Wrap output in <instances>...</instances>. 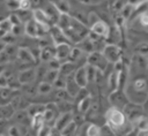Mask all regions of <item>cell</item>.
I'll return each mask as SVG.
<instances>
[{
    "label": "cell",
    "mask_w": 148,
    "mask_h": 136,
    "mask_svg": "<svg viewBox=\"0 0 148 136\" xmlns=\"http://www.w3.org/2000/svg\"><path fill=\"white\" fill-rule=\"evenodd\" d=\"M105 126L112 131L114 136H126L134 129L132 123L127 120L124 112L116 107H110L105 112Z\"/></svg>",
    "instance_id": "obj_1"
},
{
    "label": "cell",
    "mask_w": 148,
    "mask_h": 136,
    "mask_svg": "<svg viewBox=\"0 0 148 136\" xmlns=\"http://www.w3.org/2000/svg\"><path fill=\"white\" fill-rule=\"evenodd\" d=\"M86 65H89L94 68H96L98 71L103 73L104 70H106V68L109 67V62L106 61V59L103 56L102 52H97L94 51L89 54H87V59H86Z\"/></svg>",
    "instance_id": "obj_2"
},
{
    "label": "cell",
    "mask_w": 148,
    "mask_h": 136,
    "mask_svg": "<svg viewBox=\"0 0 148 136\" xmlns=\"http://www.w3.org/2000/svg\"><path fill=\"white\" fill-rule=\"evenodd\" d=\"M121 111L124 112L125 116L127 118V120H128L132 124H133L140 116L145 115V114H143V109H142V105L135 104V103H131V101H128V103L124 106V108H123Z\"/></svg>",
    "instance_id": "obj_3"
},
{
    "label": "cell",
    "mask_w": 148,
    "mask_h": 136,
    "mask_svg": "<svg viewBox=\"0 0 148 136\" xmlns=\"http://www.w3.org/2000/svg\"><path fill=\"white\" fill-rule=\"evenodd\" d=\"M103 56L106 59L109 63H116L117 61L121 60V48L119 45L106 44L102 50Z\"/></svg>",
    "instance_id": "obj_4"
},
{
    "label": "cell",
    "mask_w": 148,
    "mask_h": 136,
    "mask_svg": "<svg viewBox=\"0 0 148 136\" xmlns=\"http://www.w3.org/2000/svg\"><path fill=\"white\" fill-rule=\"evenodd\" d=\"M109 101L111 104V107H116V108L123 109L124 106L130 100H128L125 91L121 90V89H118V90H114V91L110 92V95H109Z\"/></svg>",
    "instance_id": "obj_5"
},
{
    "label": "cell",
    "mask_w": 148,
    "mask_h": 136,
    "mask_svg": "<svg viewBox=\"0 0 148 136\" xmlns=\"http://www.w3.org/2000/svg\"><path fill=\"white\" fill-rule=\"evenodd\" d=\"M31 16H32V20L37 24L42 25L43 28H45L49 31V29L52 25V23H51L50 18L47 17V15L45 14V12L42 8H35L34 10H31Z\"/></svg>",
    "instance_id": "obj_6"
},
{
    "label": "cell",
    "mask_w": 148,
    "mask_h": 136,
    "mask_svg": "<svg viewBox=\"0 0 148 136\" xmlns=\"http://www.w3.org/2000/svg\"><path fill=\"white\" fill-rule=\"evenodd\" d=\"M109 30H110V25L104 21V20H98L97 22H95L91 27H90V30L92 33L106 39L108 35H109Z\"/></svg>",
    "instance_id": "obj_7"
},
{
    "label": "cell",
    "mask_w": 148,
    "mask_h": 136,
    "mask_svg": "<svg viewBox=\"0 0 148 136\" xmlns=\"http://www.w3.org/2000/svg\"><path fill=\"white\" fill-rule=\"evenodd\" d=\"M36 80V69L35 68H27L18 73L17 81L21 85H28Z\"/></svg>",
    "instance_id": "obj_8"
},
{
    "label": "cell",
    "mask_w": 148,
    "mask_h": 136,
    "mask_svg": "<svg viewBox=\"0 0 148 136\" xmlns=\"http://www.w3.org/2000/svg\"><path fill=\"white\" fill-rule=\"evenodd\" d=\"M73 112H66V113H59V115L57 116L54 123H53V128H56L57 130L61 131L67 124H69L73 121Z\"/></svg>",
    "instance_id": "obj_9"
},
{
    "label": "cell",
    "mask_w": 148,
    "mask_h": 136,
    "mask_svg": "<svg viewBox=\"0 0 148 136\" xmlns=\"http://www.w3.org/2000/svg\"><path fill=\"white\" fill-rule=\"evenodd\" d=\"M71 50H72V45L68 44V43L54 45V51H56V56H54V58L58 59L60 62L67 61Z\"/></svg>",
    "instance_id": "obj_10"
},
{
    "label": "cell",
    "mask_w": 148,
    "mask_h": 136,
    "mask_svg": "<svg viewBox=\"0 0 148 136\" xmlns=\"http://www.w3.org/2000/svg\"><path fill=\"white\" fill-rule=\"evenodd\" d=\"M74 81L80 88H87L88 85V78H87V71H86V65L82 67L76 68V70L73 74Z\"/></svg>",
    "instance_id": "obj_11"
},
{
    "label": "cell",
    "mask_w": 148,
    "mask_h": 136,
    "mask_svg": "<svg viewBox=\"0 0 148 136\" xmlns=\"http://www.w3.org/2000/svg\"><path fill=\"white\" fill-rule=\"evenodd\" d=\"M16 58L22 63H34L35 59L31 54V51L27 47H18L16 51Z\"/></svg>",
    "instance_id": "obj_12"
},
{
    "label": "cell",
    "mask_w": 148,
    "mask_h": 136,
    "mask_svg": "<svg viewBox=\"0 0 148 136\" xmlns=\"http://www.w3.org/2000/svg\"><path fill=\"white\" fill-rule=\"evenodd\" d=\"M106 44H113V45H119V43L121 41V31L119 28H117L116 25L110 27L109 30V35L105 39Z\"/></svg>",
    "instance_id": "obj_13"
},
{
    "label": "cell",
    "mask_w": 148,
    "mask_h": 136,
    "mask_svg": "<svg viewBox=\"0 0 148 136\" xmlns=\"http://www.w3.org/2000/svg\"><path fill=\"white\" fill-rule=\"evenodd\" d=\"M81 88L76 84V82L74 81V77H73V75H69V76H67L66 77V85H65V90L68 92V95L71 96V97H75L76 96V93L79 92V90H80Z\"/></svg>",
    "instance_id": "obj_14"
},
{
    "label": "cell",
    "mask_w": 148,
    "mask_h": 136,
    "mask_svg": "<svg viewBox=\"0 0 148 136\" xmlns=\"http://www.w3.org/2000/svg\"><path fill=\"white\" fill-rule=\"evenodd\" d=\"M56 56V51H54V45H50V46H45L40 48L39 52V59L43 62H47L51 59H53Z\"/></svg>",
    "instance_id": "obj_15"
},
{
    "label": "cell",
    "mask_w": 148,
    "mask_h": 136,
    "mask_svg": "<svg viewBox=\"0 0 148 136\" xmlns=\"http://www.w3.org/2000/svg\"><path fill=\"white\" fill-rule=\"evenodd\" d=\"M83 55H87V54L81 48H79L77 46H74V47L72 46V50L69 52V55H68V60L67 61H71V62L75 63L76 67H77V63H79V61H81L83 59Z\"/></svg>",
    "instance_id": "obj_16"
},
{
    "label": "cell",
    "mask_w": 148,
    "mask_h": 136,
    "mask_svg": "<svg viewBox=\"0 0 148 136\" xmlns=\"http://www.w3.org/2000/svg\"><path fill=\"white\" fill-rule=\"evenodd\" d=\"M76 68H77V67H76L75 63H73V62H71V61H64V62H61L60 68H59L58 71H59L60 75L67 77V76H69V75H73L74 71L76 70Z\"/></svg>",
    "instance_id": "obj_17"
},
{
    "label": "cell",
    "mask_w": 148,
    "mask_h": 136,
    "mask_svg": "<svg viewBox=\"0 0 148 136\" xmlns=\"http://www.w3.org/2000/svg\"><path fill=\"white\" fill-rule=\"evenodd\" d=\"M118 77H119V71L112 69V71L108 76V89H109L110 92H112L114 90H118V85H119Z\"/></svg>",
    "instance_id": "obj_18"
},
{
    "label": "cell",
    "mask_w": 148,
    "mask_h": 136,
    "mask_svg": "<svg viewBox=\"0 0 148 136\" xmlns=\"http://www.w3.org/2000/svg\"><path fill=\"white\" fill-rule=\"evenodd\" d=\"M91 100H92V98H91L90 96H88V97H86V98H83V99L79 100V101L76 103L77 112L84 115V114H86V113H87V112L90 109V106H91Z\"/></svg>",
    "instance_id": "obj_19"
},
{
    "label": "cell",
    "mask_w": 148,
    "mask_h": 136,
    "mask_svg": "<svg viewBox=\"0 0 148 136\" xmlns=\"http://www.w3.org/2000/svg\"><path fill=\"white\" fill-rule=\"evenodd\" d=\"M132 126H133V128H136L138 133L148 131V116H146V115L140 116Z\"/></svg>",
    "instance_id": "obj_20"
},
{
    "label": "cell",
    "mask_w": 148,
    "mask_h": 136,
    "mask_svg": "<svg viewBox=\"0 0 148 136\" xmlns=\"http://www.w3.org/2000/svg\"><path fill=\"white\" fill-rule=\"evenodd\" d=\"M45 124L44 122V118H43V113H38L34 116H31V129L37 134V131Z\"/></svg>",
    "instance_id": "obj_21"
},
{
    "label": "cell",
    "mask_w": 148,
    "mask_h": 136,
    "mask_svg": "<svg viewBox=\"0 0 148 136\" xmlns=\"http://www.w3.org/2000/svg\"><path fill=\"white\" fill-rule=\"evenodd\" d=\"M52 3L54 5V7L57 8V10L60 14H69V12H71V3H69L68 0H56Z\"/></svg>",
    "instance_id": "obj_22"
},
{
    "label": "cell",
    "mask_w": 148,
    "mask_h": 136,
    "mask_svg": "<svg viewBox=\"0 0 148 136\" xmlns=\"http://www.w3.org/2000/svg\"><path fill=\"white\" fill-rule=\"evenodd\" d=\"M14 114H15V108L10 104H6V105L0 106V118L8 119V118L14 116Z\"/></svg>",
    "instance_id": "obj_23"
},
{
    "label": "cell",
    "mask_w": 148,
    "mask_h": 136,
    "mask_svg": "<svg viewBox=\"0 0 148 136\" xmlns=\"http://www.w3.org/2000/svg\"><path fill=\"white\" fill-rule=\"evenodd\" d=\"M45 109V105H39V104H34V105H29L25 109L27 114L29 118L38 114V113H43Z\"/></svg>",
    "instance_id": "obj_24"
},
{
    "label": "cell",
    "mask_w": 148,
    "mask_h": 136,
    "mask_svg": "<svg viewBox=\"0 0 148 136\" xmlns=\"http://www.w3.org/2000/svg\"><path fill=\"white\" fill-rule=\"evenodd\" d=\"M86 136H102V128L96 123H89L86 128Z\"/></svg>",
    "instance_id": "obj_25"
},
{
    "label": "cell",
    "mask_w": 148,
    "mask_h": 136,
    "mask_svg": "<svg viewBox=\"0 0 148 136\" xmlns=\"http://www.w3.org/2000/svg\"><path fill=\"white\" fill-rule=\"evenodd\" d=\"M12 27L13 25H12L10 21L8 20V17L0 20V38H2L5 35L9 33L12 30Z\"/></svg>",
    "instance_id": "obj_26"
},
{
    "label": "cell",
    "mask_w": 148,
    "mask_h": 136,
    "mask_svg": "<svg viewBox=\"0 0 148 136\" xmlns=\"http://www.w3.org/2000/svg\"><path fill=\"white\" fill-rule=\"evenodd\" d=\"M132 20H133V21H136L141 29L148 30V12L142 13V14H140V15L135 16V17H134V18H132Z\"/></svg>",
    "instance_id": "obj_27"
},
{
    "label": "cell",
    "mask_w": 148,
    "mask_h": 136,
    "mask_svg": "<svg viewBox=\"0 0 148 136\" xmlns=\"http://www.w3.org/2000/svg\"><path fill=\"white\" fill-rule=\"evenodd\" d=\"M58 112L59 113H66V112H72L73 109V103L72 101H66V100H59V103L56 104Z\"/></svg>",
    "instance_id": "obj_28"
},
{
    "label": "cell",
    "mask_w": 148,
    "mask_h": 136,
    "mask_svg": "<svg viewBox=\"0 0 148 136\" xmlns=\"http://www.w3.org/2000/svg\"><path fill=\"white\" fill-rule=\"evenodd\" d=\"M86 71H87V78H88V84L92 83L97 80V75H98V70L89 65H86Z\"/></svg>",
    "instance_id": "obj_29"
},
{
    "label": "cell",
    "mask_w": 148,
    "mask_h": 136,
    "mask_svg": "<svg viewBox=\"0 0 148 136\" xmlns=\"http://www.w3.org/2000/svg\"><path fill=\"white\" fill-rule=\"evenodd\" d=\"M52 89H53L52 84H50L47 82H44V81H40L38 86H37V92L39 95H49L52 91Z\"/></svg>",
    "instance_id": "obj_30"
},
{
    "label": "cell",
    "mask_w": 148,
    "mask_h": 136,
    "mask_svg": "<svg viewBox=\"0 0 148 136\" xmlns=\"http://www.w3.org/2000/svg\"><path fill=\"white\" fill-rule=\"evenodd\" d=\"M133 10H134V6H132V5H130V3H126V5L123 7V9L119 12V14L127 21V20L132 18Z\"/></svg>",
    "instance_id": "obj_31"
},
{
    "label": "cell",
    "mask_w": 148,
    "mask_h": 136,
    "mask_svg": "<svg viewBox=\"0 0 148 136\" xmlns=\"http://www.w3.org/2000/svg\"><path fill=\"white\" fill-rule=\"evenodd\" d=\"M58 75H59V71H58V70H52V69H47L42 81H44V82H47V83L52 84V83H53V82L56 81V78L58 77Z\"/></svg>",
    "instance_id": "obj_32"
},
{
    "label": "cell",
    "mask_w": 148,
    "mask_h": 136,
    "mask_svg": "<svg viewBox=\"0 0 148 136\" xmlns=\"http://www.w3.org/2000/svg\"><path fill=\"white\" fill-rule=\"evenodd\" d=\"M126 3H127V0H113V1L111 2V5H110V8H111L112 14L119 13Z\"/></svg>",
    "instance_id": "obj_33"
},
{
    "label": "cell",
    "mask_w": 148,
    "mask_h": 136,
    "mask_svg": "<svg viewBox=\"0 0 148 136\" xmlns=\"http://www.w3.org/2000/svg\"><path fill=\"white\" fill-rule=\"evenodd\" d=\"M54 96L59 100H66V101H73L74 100V98L71 97L65 89H58V90H56V95Z\"/></svg>",
    "instance_id": "obj_34"
},
{
    "label": "cell",
    "mask_w": 148,
    "mask_h": 136,
    "mask_svg": "<svg viewBox=\"0 0 148 136\" xmlns=\"http://www.w3.org/2000/svg\"><path fill=\"white\" fill-rule=\"evenodd\" d=\"M13 93H14V90H12V89H9L8 86H6V88H2L1 90H0V99H2V100H10L12 99V97H13Z\"/></svg>",
    "instance_id": "obj_35"
},
{
    "label": "cell",
    "mask_w": 148,
    "mask_h": 136,
    "mask_svg": "<svg viewBox=\"0 0 148 136\" xmlns=\"http://www.w3.org/2000/svg\"><path fill=\"white\" fill-rule=\"evenodd\" d=\"M18 6H20V0H6L5 1V7L12 13L18 10Z\"/></svg>",
    "instance_id": "obj_36"
},
{
    "label": "cell",
    "mask_w": 148,
    "mask_h": 136,
    "mask_svg": "<svg viewBox=\"0 0 148 136\" xmlns=\"http://www.w3.org/2000/svg\"><path fill=\"white\" fill-rule=\"evenodd\" d=\"M135 52H136L138 54L148 56V41L139 43V44L135 46Z\"/></svg>",
    "instance_id": "obj_37"
},
{
    "label": "cell",
    "mask_w": 148,
    "mask_h": 136,
    "mask_svg": "<svg viewBox=\"0 0 148 136\" xmlns=\"http://www.w3.org/2000/svg\"><path fill=\"white\" fill-rule=\"evenodd\" d=\"M65 85H66V77L59 74L56 81L52 83V86L56 88V90H58V89H65Z\"/></svg>",
    "instance_id": "obj_38"
},
{
    "label": "cell",
    "mask_w": 148,
    "mask_h": 136,
    "mask_svg": "<svg viewBox=\"0 0 148 136\" xmlns=\"http://www.w3.org/2000/svg\"><path fill=\"white\" fill-rule=\"evenodd\" d=\"M113 21H114V25H116L117 28H119V29H121V28L125 25V23H126V20H125L119 13L113 14Z\"/></svg>",
    "instance_id": "obj_39"
},
{
    "label": "cell",
    "mask_w": 148,
    "mask_h": 136,
    "mask_svg": "<svg viewBox=\"0 0 148 136\" xmlns=\"http://www.w3.org/2000/svg\"><path fill=\"white\" fill-rule=\"evenodd\" d=\"M10 33L14 35L15 37H18L24 33V28H23V23L22 24H16V25H13L12 27V30H10Z\"/></svg>",
    "instance_id": "obj_40"
},
{
    "label": "cell",
    "mask_w": 148,
    "mask_h": 136,
    "mask_svg": "<svg viewBox=\"0 0 148 136\" xmlns=\"http://www.w3.org/2000/svg\"><path fill=\"white\" fill-rule=\"evenodd\" d=\"M46 63H47V69H52V70H59L60 65H61V62H60L58 59H56V58L51 59V60L47 61Z\"/></svg>",
    "instance_id": "obj_41"
},
{
    "label": "cell",
    "mask_w": 148,
    "mask_h": 136,
    "mask_svg": "<svg viewBox=\"0 0 148 136\" xmlns=\"http://www.w3.org/2000/svg\"><path fill=\"white\" fill-rule=\"evenodd\" d=\"M88 96H90V95H89V91L87 90V88H81L79 90V92L76 93V96L74 97V100H76V103H77L79 100H81V99H83Z\"/></svg>",
    "instance_id": "obj_42"
},
{
    "label": "cell",
    "mask_w": 148,
    "mask_h": 136,
    "mask_svg": "<svg viewBox=\"0 0 148 136\" xmlns=\"http://www.w3.org/2000/svg\"><path fill=\"white\" fill-rule=\"evenodd\" d=\"M51 129H52L51 126H49V124H44V126L37 131L36 136H50V134H51Z\"/></svg>",
    "instance_id": "obj_43"
},
{
    "label": "cell",
    "mask_w": 148,
    "mask_h": 136,
    "mask_svg": "<svg viewBox=\"0 0 148 136\" xmlns=\"http://www.w3.org/2000/svg\"><path fill=\"white\" fill-rule=\"evenodd\" d=\"M31 9V0H20L18 10H30Z\"/></svg>",
    "instance_id": "obj_44"
},
{
    "label": "cell",
    "mask_w": 148,
    "mask_h": 136,
    "mask_svg": "<svg viewBox=\"0 0 148 136\" xmlns=\"http://www.w3.org/2000/svg\"><path fill=\"white\" fill-rule=\"evenodd\" d=\"M8 136H21V131L20 128L16 126H12L8 129Z\"/></svg>",
    "instance_id": "obj_45"
},
{
    "label": "cell",
    "mask_w": 148,
    "mask_h": 136,
    "mask_svg": "<svg viewBox=\"0 0 148 136\" xmlns=\"http://www.w3.org/2000/svg\"><path fill=\"white\" fill-rule=\"evenodd\" d=\"M76 1H79L82 5H97V3L103 2L104 0H76Z\"/></svg>",
    "instance_id": "obj_46"
},
{
    "label": "cell",
    "mask_w": 148,
    "mask_h": 136,
    "mask_svg": "<svg viewBox=\"0 0 148 136\" xmlns=\"http://www.w3.org/2000/svg\"><path fill=\"white\" fill-rule=\"evenodd\" d=\"M7 84H8V78L6 76H3V75H0V88L1 89L2 88H6Z\"/></svg>",
    "instance_id": "obj_47"
},
{
    "label": "cell",
    "mask_w": 148,
    "mask_h": 136,
    "mask_svg": "<svg viewBox=\"0 0 148 136\" xmlns=\"http://www.w3.org/2000/svg\"><path fill=\"white\" fill-rule=\"evenodd\" d=\"M142 109H143V114L146 116H148V96H147L146 100L142 103Z\"/></svg>",
    "instance_id": "obj_48"
},
{
    "label": "cell",
    "mask_w": 148,
    "mask_h": 136,
    "mask_svg": "<svg viewBox=\"0 0 148 136\" xmlns=\"http://www.w3.org/2000/svg\"><path fill=\"white\" fill-rule=\"evenodd\" d=\"M145 1H147V0H127V3H130L132 6H136V5H140Z\"/></svg>",
    "instance_id": "obj_49"
},
{
    "label": "cell",
    "mask_w": 148,
    "mask_h": 136,
    "mask_svg": "<svg viewBox=\"0 0 148 136\" xmlns=\"http://www.w3.org/2000/svg\"><path fill=\"white\" fill-rule=\"evenodd\" d=\"M50 136H61V133H60L59 130H57L56 128H53V127H52V129H51V134H50Z\"/></svg>",
    "instance_id": "obj_50"
},
{
    "label": "cell",
    "mask_w": 148,
    "mask_h": 136,
    "mask_svg": "<svg viewBox=\"0 0 148 136\" xmlns=\"http://www.w3.org/2000/svg\"><path fill=\"white\" fill-rule=\"evenodd\" d=\"M6 45H7V44L0 39V53H2V52L5 51V47H6Z\"/></svg>",
    "instance_id": "obj_51"
},
{
    "label": "cell",
    "mask_w": 148,
    "mask_h": 136,
    "mask_svg": "<svg viewBox=\"0 0 148 136\" xmlns=\"http://www.w3.org/2000/svg\"><path fill=\"white\" fill-rule=\"evenodd\" d=\"M6 70V65L5 63H0V75H2Z\"/></svg>",
    "instance_id": "obj_52"
},
{
    "label": "cell",
    "mask_w": 148,
    "mask_h": 136,
    "mask_svg": "<svg viewBox=\"0 0 148 136\" xmlns=\"http://www.w3.org/2000/svg\"><path fill=\"white\" fill-rule=\"evenodd\" d=\"M126 136H136V135H133V134H132V133H130V134H127V135H126Z\"/></svg>",
    "instance_id": "obj_53"
},
{
    "label": "cell",
    "mask_w": 148,
    "mask_h": 136,
    "mask_svg": "<svg viewBox=\"0 0 148 136\" xmlns=\"http://www.w3.org/2000/svg\"><path fill=\"white\" fill-rule=\"evenodd\" d=\"M147 60H148V56H147Z\"/></svg>",
    "instance_id": "obj_54"
},
{
    "label": "cell",
    "mask_w": 148,
    "mask_h": 136,
    "mask_svg": "<svg viewBox=\"0 0 148 136\" xmlns=\"http://www.w3.org/2000/svg\"><path fill=\"white\" fill-rule=\"evenodd\" d=\"M0 90H1V88H0Z\"/></svg>",
    "instance_id": "obj_55"
},
{
    "label": "cell",
    "mask_w": 148,
    "mask_h": 136,
    "mask_svg": "<svg viewBox=\"0 0 148 136\" xmlns=\"http://www.w3.org/2000/svg\"><path fill=\"white\" fill-rule=\"evenodd\" d=\"M147 1H148V0H147Z\"/></svg>",
    "instance_id": "obj_56"
},
{
    "label": "cell",
    "mask_w": 148,
    "mask_h": 136,
    "mask_svg": "<svg viewBox=\"0 0 148 136\" xmlns=\"http://www.w3.org/2000/svg\"><path fill=\"white\" fill-rule=\"evenodd\" d=\"M0 136H1V135H0Z\"/></svg>",
    "instance_id": "obj_57"
}]
</instances>
